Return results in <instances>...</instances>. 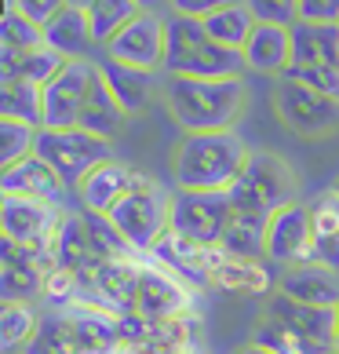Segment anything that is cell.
<instances>
[{"label": "cell", "instance_id": "cell-27", "mask_svg": "<svg viewBox=\"0 0 339 354\" xmlns=\"http://www.w3.org/2000/svg\"><path fill=\"white\" fill-rule=\"evenodd\" d=\"M204 33L212 37L215 44H223L230 51H244V44H249V37L255 33V15L249 11V4L244 0H238V4H230L223 11H215V15H208L204 22Z\"/></svg>", "mask_w": 339, "mask_h": 354}, {"label": "cell", "instance_id": "cell-2", "mask_svg": "<svg viewBox=\"0 0 339 354\" xmlns=\"http://www.w3.org/2000/svg\"><path fill=\"white\" fill-rule=\"evenodd\" d=\"M249 165V147L238 132H197L182 136L172 153V176L179 190L208 194L230 190Z\"/></svg>", "mask_w": 339, "mask_h": 354}, {"label": "cell", "instance_id": "cell-29", "mask_svg": "<svg viewBox=\"0 0 339 354\" xmlns=\"http://www.w3.org/2000/svg\"><path fill=\"white\" fill-rule=\"evenodd\" d=\"M41 44H44L41 26L30 22L15 8H4V19H0V62L22 59L26 51H33V48H41Z\"/></svg>", "mask_w": 339, "mask_h": 354}, {"label": "cell", "instance_id": "cell-23", "mask_svg": "<svg viewBox=\"0 0 339 354\" xmlns=\"http://www.w3.org/2000/svg\"><path fill=\"white\" fill-rule=\"evenodd\" d=\"M267 227H270V216L233 212L223 241H219V252L226 259H238V263H255L259 256H267Z\"/></svg>", "mask_w": 339, "mask_h": 354}, {"label": "cell", "instance_id": "cell-30", "mask_svg": "<svg viewBox=\"0 0 339 354\" xmlns=\"http://www.w3.org/2000/svg\"><path fill=\"white\" fill-rule=\"evenodd\" d=\"M252 344H255V347H267L270 354H329V351H321L318 344L303 339L299 333H292L284 322L270 318V314H263V318L255 322Z\"/></svg>", "mask_w": 339, "mask_h": 354}, {"label": "cell", "instance_id": "cell-1", "mask_svg": "<svg viewBox=\"0 0 339 354\" xmlns=\"http://www.w3.org/2000/svg\"><path fill=\"white\" fill-rule=\"evenodd\" d=\"M164 102L172 121L186 136L197 132H233L241 121L249 88L241 77L226 81H193V77H168L164 81Z\"/></svg>", "mask_w": 339, "mask_h": 354}, {"label": "cell", "instance_id": "cell-13", "mask_svg": "<svg viewBox=\"0 0 339 354\" xmlns=\"http://www.w3.org/2000/svg\"><path fill=\"white\" fill-rule=\"evenodd\" d=\"M55 227H59V216L51 212V205L0 198V234H4V241H15L26 248H48Z\"/></svg>", "mask_w": 339, "mask_h": 354}, {"label": "cell", "instance_id": "cell-41", "mask_svg": "<svg viewBox=\"0 0 339 354\" xmlns=\"http://www.w3.org/2000/svg\"><path fill=\"white\" fill-rule=\"evenodd\" d=\"M230 4H238V0H172V15L204 22L208 15H215V11H223Z\"/></svg>", "mask_w": 339, "mask_h": 354}, {"label": "cell", "instance_id": "cell-43", "mask_svg": "<svg viewBox=\"0 0 339 354\" xmlns=\"http://www.w3.org/2000/svg\"><path fill=\"white\" fill-rule=\"evenodd\" d=\"M95 0H66V8H77V11H88Z\"/></svg>", "mask_w": 339, "mask_h": 354}, {"label": "cell", "instance_id": "cell-39", "mask_svg": "<svg viewBox=\"0 0 339 354\" xmlns=\"http://www.w3.org/2000/svg\"><path fill=\"white\" fill-rule=\"evenodd\" d=\"M299 22L339 26V0H299Z\"/></svg>", "mask_w": 339, "mask_h": 354}, {"label": "cell", "instance_id": "cell-26", "mask_svg": "<svg viewBox=\"0 0 339 354\" xmlns=\"http://www.w3.org/2000/svg\"><path fill=\"white\" fill-rule=\"evenodd\" d=\"M0 121H22L44 128V102L41 88L19 77H0Z\"/></svg>", "mask_w": 339, "mask_h": 354}, {"label": "cell", "instance_id": "cell-17", "mask_svg": "<svg viewBox=\"0 0 339 354\" xmlns=\"http://www.w3.org/2000/svg\"><path fill=\"white\" fill-rule=\"evenodd\" d=\"M278 292H284L296 304H310V307H339V278L336 270L318 267V263H299L289 267L278 278Z\"/></svg>", "mask_w": 339, "mask_h": 354}, {"label": "cell", "instance_id": "cell-31", "mask_svg": "<svg viewBox=\"0 0 339 354\" xmlns=\"http://www.w3.org/2000/svg\"><path fill=\"white\" fill-rule=\"evenodd\" d=\"M142 11L135 0H95L88 8V19H91V33H95L99 44H110L117 33L124 30L132 19H139Z\"/></svg>", "mask_w": 339, "mask_h": 354}, {"label": "cell", "instance_id": "cell-6", "mask_svg": "<svg viewBox=\"0 0 339 354\" xmlns=\"http://www.w3.org/2000/svg\"><path fill=\"white\" fill-rule=\"evenodd\" d=\"M37 157L55 168L66 190H77L91 168L113 157V142L95 132H84V128H41Z\"/></svg>", "mask_w": 339, "mask_h": 354}, {"label": "cell", "instance_id": "cell-47", "mask_svg": "<svg viewBox=\"0 0 339 354\" xmlns=\"http://www.w3.org/2000/svg\"><path fill=\"white\" fill-rule=\"evenodd\" d=\"M332 354H336V351H332Z\"/></svg>", "mask_w": 339, "mask_h": 354}, {"label": "cell", "instance_id": "cell-5", "mask_svg": "<svg viewBox=\"0 0 339 354\" xmlns=\"http://www.w3.org/2000/svg\"><path fill=\"white\" fill-rule=\"evenodd\" d=\"M106 219L121 230V238L132 245V252H153L157 241L168 234V227H172V201L164 198L157 183L139 176Z\"/></svg>", "mask_w": 339, "mask_h": 354}, {"label": "cell", "instance_id": "cell-24", "mask_svg": "<svg viewBox=\"0 0 339 354\" xmlns=\"http://www.w3.org/2000/svg\"><path fill=\"white\" fill-rule=\"evenodd\" d=\"M91 285H95V296L113 310H135V292H139V267L128 263V259H113V263H99L91 270Z\"/></svg>", "mask_w": 339, "mask_h": 354}, {"label": "cell", "instance_id": "cell-28", "mask_svg": "<svg viewBox=\"0 0 339 354\" xmlns=\"http://www.w3.org/2000/svg\"><path fill=\"white\" fill-rule=\"evenodd\" d=\"M62 66H66V59H62L59 51H51L48 44H41V48L26 51L22 59L0 62V77H19V81H30L37 88H44L62 73Z\"/></svg>", "mask_w": 339, "mask_h": 354}, {"label": "cell", "instance_id": "cell-35", "mask_svg": "<svg viewBox=\"0 0 339 354\" xmlns=\"http://www.w3.org/2000/svg\"><path fill=\"white\" fill-rule=\"evenodd\" d=\"M244 4L255 15V22L284 26V30H292L299 22V0H244Z\"/></svg>", "mask_w": 339, "mask_h": 354}, {"label": "cell", "instance_id": "cell-4", "mask_svg": "<svg viewBox=\"0 0 339 354\" xmlns=\"http://www.w3.org/2000/svg\"><path fill=\"white\" fill-rule=\"evenodd\" d=\"M296 172L270 150L249 153V165L230 187L233 212H252V216H273L284 205H296Z\"/></svg>", "mask_w": 339, "mask_h": 354}, {"label": "cell", "instance_id": "cell-21", "mask_svg": "<svg viewBox=\"0 0 339 354\" xmlns=\"http://www.w3.org/2000/svg\"><path fill=\"white\" fill-rule=\"evenodd\" d=\"M99 73H102V81L110 84L113 99L121 102V110L128 117L139 113V110H146V102L153 99V91H157V73H153V70H135V66H124V62L102 59Z\"/></svg>", "mask_w": 339, "mask_h": 354}, {"label": "cell", "instance_id": "cell-18", "mask_svg": "<svg viewBox=\"0 0 339 354\" xmlns=\"http://www.w3.org/2000/svg\"><path fill=\"white\" fill-rule=\"evenodd\" d=\"M41 33H44V44L51 51H59L66 62H81L91 48H95V33H91V19H88V11H77V8H62L55 11L44 26H41Z\"/></svg>", "mask_w": 339, "mask_h": 354}, {"label": "cell", "instance_id": "cell-44", "mask_svg": "<svg viewBox=\"0 0 339 354\" xmlns=\"http://www.w3.org/2000/svg\"><path fill=\"white\" fill-rule=\"evenodd\" d=\"M238 354H270L267 347H255V344H249V347H241Z\"/></svg>", "mask_w": 339, "mask_h": 354}, {"label": "cell", "instance_id": "cell-45", "mask_svg": "<svg viewBox=\"0 0 339 354\" xmlns=\"http://www.w3.org/2000/svg\"><path fill=\"white\" fill-rule=\"evenodd\" d=\"M336 354H339V307H336Z\"/></svg>", "mask_w": 339, "mask_h": 354}, {"label": "cell", "instance_id": "cell-46", "mask_svg": "<svg viewBox=\"0 0 339 354\" xmlns=\"http://www.w3.org/2000/svg\"><path fill=\"white\" fill-rule=\"evenodd\" d=\"M332 190H336V198H339V183H336V187H332Z\"/></svg>", "mask_w": 339, "mask_h": 354}, {"label": "cell", "instance_id": "cell-42", "mask_svg": "<svg viewBox=\"0 0 339 354\" xmlns=\"http://www.w3.org/2000/svg\"><path fill=\"white\" fill-rule=\"evenodd\" d=\"M142 15H157L161 8H172V0H135Z\"/></svg>", "mask_w": 339, "mask_h": 354}, {"label": "cell", "instance_id": "cell-32", "mask_svg": "<svg viewBox=\"0 0 339 354\" xmlns=\"http://www.w3.org/2000/svg\"><path fill=\"white\" fill-rule=\"evenodd\" d=\"M41 322L30 304H0V347L8 354L19 351V347H30Z\"/></svg>", "mask_w": 339, "mask_h": 354}, {"label": "cell", "instance_id": "cell-16", "mask_svg": "<svg viewBox=\"0 0 339 354\" xmlns=\"http://www.w3.org/2000/svg\"><path fill=\"white\" fill-rule=\"evenodd\" d=\"M139 176L128 168L124 161H117V157H110V161H102L99 168H91V172L84 176V183L77 187V194H81V201L88 212L95 216H110L113 205L124 198L128 190H132V183Z\"/></svg>", "mask_w": 339, "mask_h": 354}, {"label": "cell", "instance_id": "cell-14", "mask_svg": "<svg viewBox=\"0 0 339 354\" xmlns=\"http://www.w3.org/2000/svg\"><path fill=\"white\" fill-rule=\"evenodd\" d=\"M263 314H270V318L284 322L292 333H299L303 339H310V344H318L321 351H336V310L329 307H310V304H296V299H289L284 292H273L267 299Z\"/></svg>", "mask_w": 339, "mask_h": 354}, {"label": "cell", "instance_id": "cell-9", "mask_svg": "<svg viewBox=\"0 0 339 354\" xmlns=\"http://www.w3.org/2000/svg\"><path fill=\"white\" fill-rule=\"evenodd\" d=\"M95 62H66L62 73L51 84L41 88V102H44V128H77L81 124V110L84 99L95 81Z\"/></svg>", "mask_w": 339, "mask_h": 354}, {"label": "cell", "instance_id": "cell-36", "mask_svg": "<svg viewBox=\"0 0 339 354\" xmlns=\"http://www.w3.org/2000/svg\"><path fill=\"white\" fill-rule=\"evenodd\" d=\"M284 77L314 88V91H321V95H329V99H339V70H332V66H289Z\"/></svg>", "mask_w": 339, "mask_h": 354}, {"label": "cell", "instance_id": "cell-38", "mask_svg": "<svg viewBox=\"0 0 339 354\" xmlns=\"http://www.w3.org/2000/svg\"><path fill=\"white\" fill-rule=\"evenodd\" d=\"M77 274H70V270H48V278H44V296L51 299V304H70L73 299V292H77Z\"/></svg>", "mask_w": 339, "mask_h": 354}, {"label": "cell", "instance_id": "cell-40", "mask_svg": "<svg viewBox=\"0 0 339 354\" xmlns=\"http://www.w3.org/2000/svg\"><path fill=\"white\" fill-rule=\"evenodd\" d=\"M4 8H15V11H22L30 22L44 26L51 15H55V11L66 8V0H4Z\"/></svg>", "mask_w": 339, "mask_h": 354}, {"label": "cell", "instance_id": "cell-8", "mask_svg": "<svg viewBox=\"0 0 339 354\" xmlns=\"http://www.w3.org/2000/svg\"><path fill=\"white\" fill-rule=\"evenodd\" d=\"M273 110H278L284 128H292L296 136H307V139L332 136L339 128V99H329L299 81H289V77H278Z\"/></svg>", "mask_w": 339, "mask_h": 354}, {"label": "cell", "instance_id": "cell-19", "mask_svg": "<svg viewBox=\"0 0 339 354\" xmlns=\"http://www.w3.org/2000/svg\"><path fill=\"white\" fill-rule=\"evenodd\" d=\"M48 252H51V263H55L59 270H70V274H77V278H84V270L91 274L99 267L95 256H91L88 223H84V216H73V212H66L59 219Z\"/></svg>", "mask_w": 339, "mask_h": 354}, {"label": "cell", "instance_id": "cell-12", "mask_svg": "<svg viewBox=\"0 0 339 354\" xmlns=\"http://www.w3.org/2000/svg\"><path fill=\"white\" fill-rule=\"evenodd\" d=\"M66 183L48 161L37 153L22 157V161L0 168V198H22V201H41V205H59Z\"/></svg>", "mask_w": 339, "mask_h": 354}, {"label": "cell", "instance_id": "cell-3", "mask_svg": "<svg viewBox=\"0 0 339 354\" xmlns=\"http://www.w3.org/2000/svg\"><path fill=\"white\" fill-rule=\"evenodd\" d=\"M244 55L215 44L204 33L197 19L172 15L164 22V66L168 77H193V81H226V77H241Z\"/></svg>", "mask_w": 339, "mask_h": 354}, {"label": "cell", "instance_id": "cell-33", "mask_svg": "<svg viewBox=\"0 0 339 354\" xmlns=\"http://www.w3.org/2000/svg\"><path fill=\"white\" fill-rule=\"evenodd\" d=\"M84 223H88V241H91V256H95V263H113V259H128L132 245L121 238V230H117L106 216L88 212Z\"/></svg>", "mask_w": 339, "mask_h": 354}, {"label": "cell", "instance_id": "cell-11", "mask_svg": "<svg viewBox=\"0 0 339 354\" xmlns=\"http://www.w3.org/2000/svg\"><path fill=\"white\" fill-rule=\"evenodd\" d=\"M106 59L124 62L135 70H153L164 66V22L157 15H139L113 37L110 44H102Z\"/></svg>", "mask_w": 339, "mask_h": 354}, {"label": "cell", "instance_id": "cell-15", "mask_svg": "<svg viewBox=\"0 0 339 354\" xmlns=\"http://www.w3.org/2000/svg\"><path fill=\"white\" fill-rule=\"evenodd\" d=\"M190 296L168 270L139 267V292H135V314L142 322H172L186 310Z\"/></svg>", "mask_w": 339, "mask_h": 354}, {"label": "cell", "instance_id": "cell-34", "mask_svg": "<svg viewBox=\"0 0 339 354\" xmlns=\"http://www.w3.org/2000/svg\"><path fill=\"white\" fill-rule=\"evenodd\" d=\"M37 139H41V128L22 121H0V168L37 153Z\"/></svg>", "mask_w": 339, "mask_h": 354}, {"label": "cell", "instance_id": "cell-7", "mask_svg": "<svg viewBox=\"0 0 339 354\" xmlns=\"http://www.w3.org/2000/svg\"><path fill=\"white\" fill-rule=\"evenodd\" d=\"M230 219H233L230 190H208V194L179 190L172 201V227L168 230L201 248H219Z\"/></svg>", "mask_w": 339, "mask_h": 354}, {"label": "cell", "instance_id": "cell-37", "mask_svg": "<svg viewBox=\"0 0 339 354\" xmlns=\"http://www.w3.org/2000/svg\"><path fill=\"white\" fill-rule=\"evenodd\" d=\"M215 281L226 288H263L267 274H259L252 263H238V259H223V267L215 270Z\"/></svg>", "mask_w": 339, "mask_h": 354}, {"label": "cell", "instance_id": "cell-10", "mask_svg": "<svg viewBox=\"0 0 339 354\" xmlns=\"http://www.w3.org/2000/svg\"><path fill=\"white\" fill-rule=\"evenodd\" d=\"M310 248H314V223H310L307 205H284L281 212L270 216L267 259L281 267H299L310 263Z\"/></svg>", "mask_w": 339, "mask_h": 354}, {"label": "cell", "instance_id": "cell-20", "mask_svg": "<svg viewBox=\"0 0 339 354\" xmlns=\"http://www.w3.org/2000/svg\"><path fill=\"white\" fill-rule=\"evenodd\" d=\"M241 55H244V66L255 70V73L284 77V70L292 66V30L259 22Z\"/></svg>", "mask_w": 339, "mask_h": 354}, {"label": "cell", "instance_id": "cell-22", "mask_svg": "<svg viewBox=\"0 0 339 354\" xmlns=\"http://www.w3.org/2000/svg\"><path fill=\"white\" fill-rule=\"evenodd\" d=\"M292 66L339 70V26L296 22L292 26Z\"/></svg>", "mask_w": 339, "mask_h": 354}, {"label": "cell", "instance_id": "cell-25", "mask_svg": "<svg viewBox=\"0 0 339 354\" xmlns=\"http://www.w3.org/2000/svg\"><path fill=\"white\" fill-rule=\"evenodd\" d=\"M128 121V113L121 110V102L113 99L110 84L102 81V73L95 70V81H91V91L84 99V110H81V124L84 132H95L102 139H113V132H121V124Z\"/></svg>", "mask_w": 339, "mask_h": 354}]
</instances>
